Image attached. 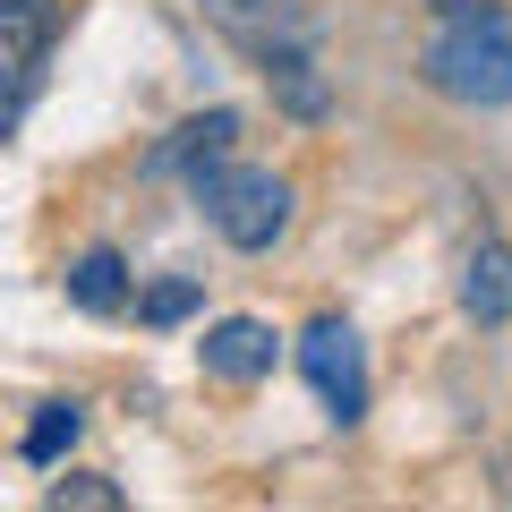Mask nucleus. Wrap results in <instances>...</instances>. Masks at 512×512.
Segmentation results:
<instances>
[{
  "label": "nucleus",
  "instance_id": "ddd939ff",
  "mask_svg": "<svg viewBox=\"0 0 512 512\" xmlns=\"http://www.w3.org/2000/svg\"><path fill=\"white\" fill-rule=\"evenodd\" d=\"M197 9H205V18L222 26V35H248V26L265 18V9H274V0H197Z\"/></svg>",
  "mask_w": 512,
  "mask_h": 512
},
{
  "label": "nucleus",
  "instance_id": "4468645a",
  "mask_svg": "<svg viewBox=\"0 0 512 512\" xmlns=\"http://www.w3.org/2000/svg\"><path fill=\"white\" fill-rule=\"evenodd\" d=\"M436 18H470V9H487V0H427Z\"/></svg>",
  "mask_w": 512,
  "mask_h": 512
},
{
  "label": "nucleus",
  "instance_id": "f8f14e48",
  "mask_svg": "<svg viewBox=\"0 0 512 512\" xmlns=\"http://www.w3.org/2000/svg\"><path fill=\"white\" fill-rule=\"evenodd\" d=\"M43 504L52 512H120V487H111V478H60Z\"/></svg>",
  "mask_w": 512,
  "mask_h": 512
},
{
  "label": "nucleus",
  "instance_id": "9d476101",
  "mask_svg": "<svg viewBox=\"0 0 512 512\" xmlns=\"http://www.w3.org/2000/svg\"><path fill=\"white\" fill-rule=\"evenodd\" d=\"M86 436V402H43L35 419H26V436H18V461H35V470H52L69 444Z\"/></svg>",
  "mask_w": 512,
  "mask_h": 512
},
{
  "label": "nucleus",
  "instance_id": "9b49d317",
  "mask_svg": "<svg viewBox=\"0 0 512 512\" xmlns=\"http://www.w3.org/2000/svg\"><path fill=\"white\" fill-rule=\"evenodd\" d=\"M137 316L146 325H188L197 316V282H154V291H137Z\"/></svg>",
  "mask_w": 512,
  "mask_h": 512
},
{
  "label": "nucleus",
  "instance_id": "6e6552de",
  "mask_svg": "<svg viewBox=\"0 0 512 512\" xmlns=\"http://www.w3.org/2000/svg\"><path fill=\"white\" fill-rule=\"evenodd\" d=\"M256 69H265V86L282 94V111H291V120H325V77H316V60L299 52V43H265V60H256Z\"/></svg>",
  "mask_w": 512,
  "mask_h": 512
},
{
  "label": "nucleus",
  "instance_id": "20e7f679",
  "mask_svg": "<svg viewBox=\"0 0 512 512\" xmlns=\"http://www.w3.org/2000/svg\"><path fill=\"white\" fill-rule=\"evenodd\" d=\"M0 26H9V128H18L26 103H35L43 52H52V35H60V9L52 0H0Z\"/></svg>",
  "mask_w": 512,
  "mask_h": 512
},
{
  "label": "nucleus",
  "instance_id": "f03ea898",
  "mask_svg": "<svg viewBox=\"0 0 512 512\" xmlns=\"http://www.w3.org/2000/svg\"><path fill=\"white\" fill-rule=\"evenodd\" d=\"M197 205H205V222H214L222 239H231L239 256H265L282 231H291V180L282 171H248V163H214V171H197Z\"/></svg>",
  "mask_w": 512,
  "mask_h": 512
},
{
  "label": "nucleus",
  "instance_id": "1a4fd4ad",
  "mask_svg": "<svg viewBox=\"0 0 512 512\" xmlns=\"http://www.w3.org/2000/svg\"><path fill=\"white\" fill-rule=\"evenodd\" d=\"M69 299L86 316H120L128 299H137V282H128V265H120V248H86L69 265Z\"/></svg>",
  "mask_w": 512,
  "mask_h": 512
},
{
  "label": "nucleus",
  "instance_id": "423d86ee",
  "mask_svg": "<svg viewBox=\"0 0 512 512\" xmlns=\"http://www.w3.org/2000/svg\"><path fill=\"white\" fill-rule=\"evenodd\" d=\"M231 137H239V111H197V120H180L163 146H154V171H188V180H197V171H214L222 154H231Z\"/></svg>",
  "mask_w": 512,
  "mask_h": 512
},
{
  "label": "nucleus",
  "instance_id": "7ed1b4c3",
  "mask_svg": "<svg viewBox=\"0 0 512 512\" xmlns=\"http://www.w3.org/2000/svg\"><path fill=\"white\" fill-rule=\"evenodd\" d=\"M299 376L316 384V402H325L333 427L367 419V350H359V333H350L342 316H316V325L299 333Z\"/></svg>",
  "mask_w": 512,
  "mask_h": 512
},
{
  "label": "nucleus",
  "instance_id": "0eeeda50",
  "mask_svg": "<svg viewBox=\"0 0 512 512\" xmlns=\"http://www.w3.org/2000/svg\"><path fill=\"white\" fill-rule=\"evenodd\" d=\"M461 308H470L478 325H504V316H512V248H504V239H478V248H470Z\"/></svg>",
  "mask_w": 512,
  "mask_h": 512
},
{
  "label": "nucleus",
  "instance_id": "39448f33",
  "mask_svg": "<svg viewBox=\"0 0 512 512\" xmlns=\"http://www.w3.org/2000/svg\"><path fill=\"white\" fill-rule=\"evenodd\" d=\"M274 325H256V316H222V325H205V342H197V359H205V376H222V384H265L274 376Z\"/></svg>",
  "mask_w": 512,
  "mask_h": 512
},
{
  "label": "nucleus",
  "instance_id": "f257e3e1",
  "mask_svg": "<svg viewBox=\"0 0 512 512\" xmlns=\"http://www.w3.org/2000/svg\"><path fill=\"white\" fill-rule=\"evenodd\" d=\"M427 86L453 103H512V9L444 18V35L427 43Z\"/></svg>",
  "mask_w": 512,
  "mask_h": 512
}]
</instances>
